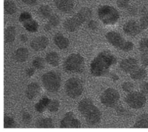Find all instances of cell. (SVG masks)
I'll list each match as a JSON object with an SVG mask.
<instances>
[{
	"mask_svg": "<svg viewBox=\"0 0 148 132\" xmlns=\"http://www.w3.org/2000/svg\"><path fill=\"white\" fill-rule=\"evenodd\" d=\"M117 62V59L112 52L104 50L100 52L91 62L90 70L91 74L95 77L106 75L111 67Z\"/></svg>",
	"mask_w": 148,
	"mask_h": 132,
	"instance_id": "6da1fadb",
	"label": "cell"
},
{
	"mask_svg": "<svg viewBox=\"0 0 148 132\" xmlns=\"http://www.w3.org/2000/svg\"><path fill=\"white\" fill-rule=\"evenodd\" d=\"M77 109L88 124L95 126L101 122V113L90 99H82L78 103Z\"/></svg>",
	"mask_w": 148,
	"mask_h": 132,
	"instance_id": "7a4b0ae2",
	"label": "cell"
},
{
	"mask_svg": "<svg viewBox=\"0 0 148 132\" xmlns=\"http://www.w3.org/2000/svg\"><path fill=\"white\" fill-rule=\"evenodd\" d=\"M92 15V10L89 8H82L72 16L66 19L63 24V28L70 33L77 31L90 19Z\"/></svg>",
	"mask_w": 148,
	"mask_h": 132,
	"instance_id": "3957f363",
	"label": "cell"
},
{
	"mask_svg": "<svg viewBox=\"0 0 148 132\" xmlns=\"http://www.w3.org/2000/svg\"><path fill=\"white\" fill-rule=\"evenodd\" d=\"M108 43L114 48L125 52L133 50L134 45L131 41L126 40L120 33L115 31H110L105 35Z\"/></svg>",
	"mask_w": 148,
	"mask_h": 132,
	"instance_id": "277c9868",
	"label": "cell"
},
{
	"mask_svg": "<svg viewBox=\"0 0 148 132\" xmlns=\"http://www.w3.org/2000/svg\"><path fill=\"white\" fill-rule=\"evenodd\" d=\"M99 20L106 25H112L117 23L120 17L118 10L114 7L104 5L99 7L97 10Z\"/></svg>",
	"mask_w": 148,
	"mask_h": 132,
	"instance_id": "5b68a950",
	"label": "cell"
},
{
	"mask_svg": "<svg viewBox=\"0 0 148 132\" xmlns=\"http://www.w3.org/2000/svg\"><path fill=\"white\" fill-rule=\"evenodd\" d=\"M84 57L78 53H73L69 55L63 62V68L69 73H78L82 72L85 67Z\"/></svg>",
	"mask_w": 148,
	"mask_h": 132,
	"instance_id": "8992f818",
	"label": "cell"
},
{
	"mask_svg": "<svg viewBox=\"0 0 148 132\" xmlns=\"http://www.w3.org/2000/svg\"><path fill=\"white\" fill-rule=\"evenodd\" d=\"M41 81L46 90L51 93L59 91L62 84L61 76L55 71H49L44 73L41 77Z\"/></svg>",
	"mask_w": 148,
	"mask_h": 132,
	"instance_id": "52a82bcc",
	"label": "cell"
},
{
	"mask_svg": "<svg viewBox=\"0 0 148 132\" xmlns=\"http://www.w3.org/2000/svg\"><path fill=\"white\" fill-rule=\"evenodd\" d=\"M64 88L67 95L74 99L80 97L84 91V86L82 81L77 77L69 79L65 82Z\"/></svg>",
	"mask_w": 148,
	"mask_h": 132,
	"instance_id": "ba28073f",
	"label": "cell"
},
{
	"mask_svg": "<svg viewBox=\"0 0 148 132\" xmlns=\"http://www.w3.org/2000/svg\"><path fill=\"white\" fill-rule=\"evenodd\" d=\"M120 98V94L117 90L109 88L103 91L100 99L101 103L105 106L112 108L118 103Z\"/></svg>",
	"mask_w": 148,
	"mask_h": 132,
	"instance_id": "9c48e42d",
	"label": "cell"
},
{
	"mask_svg": "<svg viewBox=\"0 0 148 132\" xmlns=\"http://www.w3.org/2000/svg\"><path fill=\"white\" fill-rule=\"evenodd\" d=\"M124 100L130 107L136 109L143 108L147 101L145 94L137 91L129 93L124 98Z\"/></svg>",
	"mask_w": 148,
	"mask_h": 132,
	"instance_id": "30bf717a",
	"label": "cell"
},
{
	"mask_svg": "<svg viewBox=\"0 0 148 132\" xmlns=\"http://www.w3.org/2000/svg\"><path fill=\"white\" fill-rule=\"evenodd\" d=\"M60 128L62 129H79L82 124L73 113L71 112L66 113L61 120Z\"/></svg>",
	"mask_w": 148,
	"mask_h": 132,
	"instance_id": "8fae6325",
	"label": "cell"
},
{
	"mask_svg": "<svg viewBox=\"0 0 148 132\" xmlns=\"http://www.w3.org/2000/svg\"><path fill=\"white\" fill-rule=\"evenodd\" d=\"M123 28L124 33L130 37L137 36L143 31L139 21L134 19L127 21L124 24Z\"/></svg>",
	"mask_w": 148,
	"mask_h": 132,
	"instance_id": "7c38bea8",
	"label": "cell"
},
{
	"mask_svg": "<svg viewBox=\"0 0 148 132\" xmlns=\"http://www.w3.org/2000/svg\"><path fill=\"white\" fill-rule=\"evenodd\" d=\"M53 2L56 8L63 13L70 14L75 8V0H54Z\"/></svg>",
	"mask_w": 148,
	"mask_h": 132,
	"instance_id": "4fadbf2b",
	"label": "cell"
},
{
	"mask_svg": "<svg viewBox=\"0 0 148 132\" xmlns=\"http://www.w3.org/2000/svg\"><path fill=\"white\" fill-rule=\"evenodd\" d=\"M139 67L138 61L133 57L126 58L121 60L119 64L121 69L129 74Z\"/></svg>",
	"mask_w": 148,
	"mask_h": 132,
	"instance_id": "5bb4252c",
	"label": "cell"
},
{
	"mask_svg": "<svg viewBox=\"0 0 148 132\" xmlns=\"http://www.w3.org/2000/svg\"><path fill=\"white\" fill-rule=\"evenodd\" d=\"M49 40L47 37L44 36H39L33 39L30 43L32 49L36 51L44 50L48 46Z\"/></svg>",
	"mask_w": 148,
	"mask_h": 132,
	"instance_id": "9a60e30c",
	"label": "cell"
},
{
	"mask_svg": "<svg viewBox=\"0 0 148 132\" xmlns=\"http://www.w3.org/2000/svg\"><path fill=\"white\" fill-rule=\"evenodd\" d=\"M53 40L54 44L60 49H66L69 46V40L61 33H57L56 34Z\"/></svg>",
	"mask_w": 148,
	"mask_h": 132,
	"instance_id": "2e32d148",
	"label": "cell"
},
{
	"mask_svg": "<svg viewBox=\"0 0 148 132\" xmlns=\"http://www.w3.org/2000/svg\"><path fill=\"white\" fill-rule=\"evenodd\" d=\"M40 87L39 84L35 82L30 83L26 91V97L29 99H33L39 93Z\"/></svg>",
	"mask_w": 148,
	"mask_h": 132,
	"instance_id": "e0dca14e",
	"label": "cell"
},
{
	"mask_svg": "<svg viewBox=\"0 0 148 132\" xmlns=\"http://www.w3.org/2000/svg\"><path fill=\"white\" fill-rule=\"evenodd\" d=\"M29 56V52L28 49L25 47H21L15 52L14 58L17 61L23 63L28 60Z\"/></svg>",
	"mask_w": 148,
	"mask_h": 132,
	"instance_id": "ac0fdd59",
	"label": "cell"
},
{
	"mask_svg": "<svg viewBox=\"0 0 148 132\" xmlns=\"http://www.w3.org/2000/svg\"><path fill=\"white\" fill-rule=\"evenodd\" d=\"M16 34V30L14 26H8L4 31V40L5 43H12L15 39Z\"/></svg>",
	"mask_w": 148,
	"mask_h": 132,
	"instance_id": "d6986e66",
	"label": "cell"
},
{
	"mask_svg": "<svg viewBox=\"0 0 148 132\" xmlns=\"http://www.w3.org/2000/svg\"><path fill=\"white\" fill-rule=\"evenodd\" d=\"M132 128L136 129L148 128V115L142 114L137 118Z\"/></svg>",
	"mask_w": 148,
	"mask_h": 132,
	"instance_id": "ffe728a7",
	"label": "cell"
},
{
	"mask_svg": "<svg viewBox=\"0 0 148 132\" xmlns=\"http://www.w3.org/2000/svg\"><path fill=\"white\" fill-rule=\"evenodd\" d=\"M45 60L52 67H56L59 65L60 58L56 52L51 51L46 54Z\"/></svg>",
	"mask_w": 148,
	"mask_h": 132,
	"instance_id": "44dd1931",
	"label": "cell"
},
{
	"mask_svg": "<svg viewBox=\"0 0 148 132\" xmlns=\"http://www.w3.org/2000/svg\"><path fill=\"white\" fill-rule=\"evenodd\" d=\"M60 23V19L58 16L55 14H53L48 19V22L45 25L44 30L46 31H48L52 28L57 27Z\"/></svg>",
	"mask_w": 148,
	"mask_h": 132,
	"instance_id": "7402d4cb",
	"label": "cell"
},
{
	"mask_svg": "<svg viewBox=\"0 0 148 132\" xmlns=\"http://www.w3.org/2000/svg\"><path fill=\"white\" fill-rule=\"evenodd\" d=\"M51 99L48 98L44 97L39 100L35 105L34 108L37 112L42 113L48 108Z\"/></svg>",
	"mask_w": 148,
	"mask_h": 132,
	"instance_id": "603a6c76",
	"label": "cell"
},
{
	"mask_svg": "<svg viewBox=\"0 0 148 132\" xmlns=\"http://www.w3.org/2000/svg\"><path fill=\"white\" fill-rule=\"evenodd\" d=\"M129 75L130 77L134 80H140L147 76V73L144 68L139 66Z\"/></svg>",
	"mask_w": 148,
	"mask_h": 132,
	"instance_id": "cb8c5ba5",
	"label": "cell"
},
{
	"mask_svg": "<svg viewBox=\"0 0 148 132\" xmlns=\"http://www.w3.org/2000/svg\"><path fill=\"white\" fill-rule=\"evenodd\" d=\"M35 126L36 128H51L54 127V124L51 119L46 118L37 120Z\"/></svg>",
	"mask_w": 148,
	"mask_h": 132,
	"instance_id": "d4e9b609",
	"label": "cell"
},
{
	"mask_svg": "<svg viewBox=\"0 0 148 132\" xmlns=\"http://www.w3.org/2000/svg\"><path fill=\"white\" fill-rule=\"evenodd\" d=\"M24 28L28 32L31 33H35L38 31L39 25L35 20L31 19L23 23Z\"/></svg>",
	"mask_w": 148,
	"mask_h": 132,
	"instance_id": "484cf974",
	"label": "cell"
},
{
	"mask_svg": "<svg viewBox=\"0 0 148 132\" xmlns=\"http://www.w3.org/2000/svg\"><path fill=\"white\" fill-rule=\"evenodd\" d=\"M38 11L40 17L44 19H49L53 14L52 9L47 5H42L39 8Z\"/></svg>",
	"mask_w": 148,
	"mask_h": 132,
	"instance_id": "4316f807",
	"label": "cell"
},
{
	"mask_svg": "<svg viewBox=\"0 0 148 132\" xmlns=\"http://www.w3.org/2000/svg\"><path fill=\"white\" fill-rule=\"evenodd\" d=\"M4 11L7 14L12 15L17 11V7L15 3L10 0H6L4 2Z\"/></svg>",
	"mask_w": 148,
	"mask_h": 132,
	"instance_id": "83f0119b",
	"label": "cell"
},
{
	"mask_svg": "<svg viewBox=\"0 0 148 132\" xmlns=\"http://www.w3.org/2000/svg\"><path fill=\"white\" fill-rule=\"evenodd\" d=\"M32 65L36 69L41 70L45 67L46 63L43 58L39 56L35 57L33 60Z\"/></svg>",
	"mask_w": 148,
	"mask_h": 132,
	"instance_id": "f1b7e54d",
	"label": "cell"
},
{
	"mask_svg": "<svg viewBox=\"0 0 148 132\" xmlns=\"http://www.w3.org/2000/svg\"><path fill=\"white\" fill-rule=\"evenodd\" d=\"M139 22L143 31L148 28V11L144 13L142 15Z\"/></svg>",
	"mask_w": 148,
	"mask_h": 132,
	"instance_id": "f546056e",
	"label": "cell"
},
{
	"mask_svg": "<svg viewBox=\"0 0 148 132\" xmlns=\"http://www.w3.org/2000/svg\"><path fill=\"white\" fill-rule=\"evenodd\" d=\"M138 48L140 53H148V38L141 40L139 42Z\"/></svg>",
	"mask_w": 148,
	"mask_h": 132,
	"instance_id": "4dcf8cb0",
	"label": "cell"
},
{
	"mask_svg": "<svg viewBox=\"0 0 148 132\" xmlns=\"http://www.w3.org/2000/svg\"><path fill=\"white\" fill-rule=\"evenodd\" d=\"M4 128H13L16 126V124L14 120L6 115H4Z\"/></svg>",
	"mask_w": 148,
	"mask_h": 132,
	"instance_id": "1f68e13d",
	"label": "cell"
},
{
	"mask_svg": "<svg viewBox=\"0 0 148 132\" xmlns=\"http://www.w3.org/2000/svg\"><path fill=\"white\" fill-rule=\"evenodd\" d=\"M60 107V103L56 99L51 100L47 109L51 112H55L59 110Z\"/></svg>",
	"mask_w": 148,
	"mask_h": 132,
	"instance_id": "d6a6232c",
	"label": "cell"
},
{
	"mask_svg": "<svg viewBox=\"0 0 148 132\" xmlns=\"http://www.w3.org/2000/svg\"><path fill=\"white\" fill-rule=\"evenodd\" d=\"M121 88L124 92L129 93L134 91L135 86L133 83L127 81L122 83Z\"/></svg>",
	"mask_w": 148,
	"mask_h": 132,
	"instance_id": "836d02e7",
	"label": "cell"
},
{
	"mask_svg": "<svg viewBox=\"0 0 148 132\" xmlns=\"http://www.w3.org/2000/svg\"><path fill=\"white\" fill-rule=\"evenodd\" d=\"M32 19V15L30 13L27 12H24L20 14L18 18V20L20 23L23 24Z\"/></svg>",
	"mask_w": 148,
	"mask_h": 132,
	"instance_id": "e575fe53",
	"label": "cell"
},
{
	"mask_svg": "<svg viewBox=\"0 0 148 132\" xmlns=\"http://www.w3.org/2000/svg\"><path fill=\"white\" fill-rule=\"evenodd\" d=\"M130 3V0H117L116 4L119 8L124 9L128 7Z\"/></svg>",
	"mask_w": 148,
	"mask_h": 132,
	"instance_id": "d590c367",
	"label": "cell"
},
{
	"mask_svg": "<svg viewBox=\"0 0 148 132\" xmlns=\"http://www.w3.org/2000/svg\"><path fill=\"white\" fill-rule=\"evenodd\" d=\"M139 88L141 93L148 95V82H141L139 83Z\"/></svg>",
	"mask_w": 148,
	"mask_h": 132,
	"instance_id": "8d00e7d4",
	"label": "cell"
},
{
	"mask_svg": "<svg viewBox=\"0 0 148 132\" xmlns=\"http://www.w3.org/2000/svg\"><path fill=\"white\" fill-rule=\"evenodd\" d=\"M140 60L142 65L144 67H148V53H140Z\"/></svg>",
	"mask_w": 148,
	"mask_h": 132,
	"instance_id": "74e56055",
	"label": "cell"
},
{
	"mask_svg": "<svg viewBox=\"0 0 148 132\" xmlns=\"http://www.w3.org/2000/svg\"><path fill=\"white\" fill-rule=\"evenodd\" d=\"M25 4L30 6H34L37 3V0H21Z\"/></svg>",
	"mask_w": 148,
	"mask_h": 132,
	"instance_id": "f35d334b",
	"label": "cell"
},
{
	"mask_svg": "<svg viewBox=\"0 0 148 132\" xmlns=\"http://www.w3.org/2000/svg\"><path fill=\"white\" fill-rule=\"evenodd\" d=\"M35 72L34 69L33 68H29L26 71V73L29 77L32 76Z\"/></svg>",
	"mask_w": 148,
	"mask_h": 132,
	"instance_id": "ab89813d",
	"label": "cell"
},
{
	"mask_svg": "<svg viewBox=\"0 0 148 132\" xmlns=\"http://www.w3.org/2000/svg\"><path fill=\"white\" fill-rule=\"evenodd\" d=\"M20 40L23 43H25L28 40V38L27 35L25 34H22L20 36Z\"/></svg>",
	"mask_w": 148,
	"mask_h": 132,
	"instance_id": "60d3db41",
	"label": "cell"
},
{
	"mask_svg": "<svg viewBox=\"0 0 148 132\" xmlns=\"http://www.w3.org/2000/svg\"><path fill=\"white\" fill-rule=\"evenodd\" d=\"M89 27L90 28L93 29L96 28L97 27V24L94 21H92L89 23Z\"/></svg>",
	"mask_w": 148,
	"mask_h": 132,
	"instance_id": "b9f144b4",
	"label": "cell"
}]
</instances>
